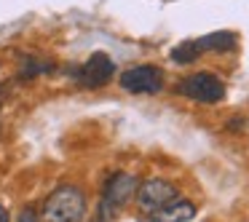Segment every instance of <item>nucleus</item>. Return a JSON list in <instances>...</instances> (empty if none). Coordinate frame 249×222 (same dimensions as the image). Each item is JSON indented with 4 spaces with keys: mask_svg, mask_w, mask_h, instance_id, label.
I'll return each instance as SVG.
<instances>
[{
    "mask_svg": "<svg viewBox=\"0 0 249 222\" xmlns=\"http://www.w3.org/2000/svg\"><path fill=\"white\" fill-rule=\"evenodd\" d=\"M137 206H140L145 214H156V211H161L163 206L174 204L177 201V188H174L172 182H166V179H145V182L137 188Z\"/></svg>",
    "mask_w": 249,
    "mask_h": 222,
    "instance_id": "3",
    "label": "nucleus"
},
{
    "mask_svg": "<svg viewBox=\"0 0 249 222\" xmlns=\"http://www.w3.org/2000/svg\"><path fill=\"white\" fill-rule=\"evenodd\" d=\"M113 72H115V62L110 59L105 51H97V54L89 56V59L83 62V67L78 70V83H81L83 88H99L110 81Z\"/></svg>",
    "mask_w": 249,
    "mask_h": 222,
    "instance_id": "6",
    "label": "nucleus"
},
{
    "mask_svg": "<svg viewBox=\"0 0 249 222\" xmlns=\"http://www.w3.org/2000/svg\"><path fill=\"white\" fill-rule=\"evenodd\" d=\"M198 46H196V40H185V43H179L177 49L172 51V59L177 62V65H190V62H196V56H198Z\"/></svg>",
    "mask_w": 249,
    "mask_h": 222,
    "instance_id": "9",
    "label": "nucleus"
},
{
    "mask_svg": "<svg viewBox=\"0 0 249 222\" xmlns=\"http://www.w3.org/2000/svg\"><path fill=\"white\" fill-rule=\"evenodd\" d=\"M198 51H231L236 49V35L233 33H212V35H204V38L196 40Z\"/></svg>",
    "mask_w": 249,
    "mask_h": 222,
    "instance_id": "8",
    "label": "nucleus"
},
{
    "mask_svg": "<svg viewBox=\"0 0 249 222\" xmlns=\"http://www.w3.org/2000/svg\"><path fill=\"white\" fill-rule=\"evenodd\" d=\"M0 222H8V211L3 209V206H0Z\"/></svg>",
    "mask_w": 249,
    "mask_h": 222,
    "instance_id": "11",
    "label": "nucleus"
},
{
    "mask_svg": "<svg viewBox=\"0 0 249 222\" xmlns=\"http://www.w3.org/2000/svg\"><path fill=\"white\" fill-rule=\"evenodd\" d=\"M121 86L131 94H156L163 88V72L153 65L131 67L121 75Z\"/></svg>",
    "mask_w": 249,
    "mask_h": 222,
    "instance_id": "5",
    "label": "nucleus"
},
{
    "mask_svg": "<svg viewBox=\"0 0 249 222\" xmlns=\"http://www.w3.org/2000/svg\"><path fill=\"white\" fill-rule=\"evenodd\" d=\"M83 211H86L83 193L72 185H65V188H56L46 198L40 217H43V222H81Z\"/></svg>",
    "mask_w": 249,
    "mask_h": 222,
    "instance_id": "1",
    "label": "nucleus"
},
{
    "mask_svg": "<svg viewBox=\"0 0 249 222\" xmlns=\"http://www.w3.org/2000/svg\"><path fill=\"white\" fill-rule=\"evenodd\" d=\"M137 188H140V182H137L131 174H124V171L113 174V177L105 182V193H102V204H99V209L115 217L118 209H124V206L137 195Z\"/></svg>",
    "mask_w": 249,
    "mask_h": 222,
    "instance_id": "4",
    "label": "nucleus"
},
{
    "mask_svg": "<svg viewBox=\"0 0 249 222\" xmlns=\"http://www.w3.org/2000/svg\"><path fill=\"white\" fill-rule=\"evenodd\" d=\"M17 222H38V214H35V209H24Z\"/></svg>",
    "mask_w": 249,
    "mask_h": 222,
    "instance_id": "10",
    "label": "nucleus"
},
{
    "mask_svg": "<svg viewBox=\"0 0 249 222\" xmlns=\"http://www.w3.org/2000/svg\"><path fill=\"white\" fill-rule=\"evenodd\" d=\"M177 91L188 99H196V102L214 104L225 97V83H222L220 75H214V72H196V75L179 81Z\"/></svg>",
    "mask_w": 249,
    "mask_h": 222,
    "instance_id": "2",
    "label": "nucleus"
},
{
    "mask_svg": "<svg viewBox=\"0 0 249 222\" xmlns=\"http://www.w3.org/2000/svg\"><path fill=\"white\" fill-rule=\"evenodd\" d=\"M193 214H196V206L190 201H174V204L163 206L161 211H156L150 217V222H188L193 220Z\"/></svg>",
    "mask_w": 249,
    "mask_h": 222,
    "instance_id": "7",
    "label": "nucleus"
}]
</instances>
